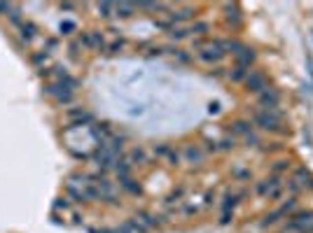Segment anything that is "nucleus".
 <instances>
[{"mask_svg":"<svg viewBox=\"0 0 313 233\" xmlns=\"http://www.w3.org/2000/svg\"><path fill=\"white\" fill-rule=\"evenodd\" d=\"M136 5L134 2H117L115 5V17H122V19H129L136 14Z\"/></svg>","mask_w":313,"mask_h":233,"instance_id":"obj_19","label":"nucleus"},{"mask_svg":"<svg viewBox=\"0 0 313 233\" xmlns=\"http://www.w3.org/2000/svg\"><path fill=\"white\" fill-rule=\"evenodd\" d=\"M124 37H117V40H112V42H110V47H107V52H110V54L112 56H117V54H122V52H124Z\"/></svg>","mask_w":313,"mask_h":233,"instance_id":"obj_26","label":"nucleus"},{"mask_svg":"<svg viewBox=\"0 0 313 233\" xmlns=\"http://www.w3.org/2000/svg\"><path fill=\"white\" fill-rule=\"evenodd\" d=\"M224 12H227V14H224L227 21L234 24L236 28L243 24V14H241V7H239V5H224Z\"/></svg>","mask_w":313,"mask_h":233,"instance_id":"obj_18","label":"nucleus"},{"mask_svg":"<svg viewBox=\"0 0 313 233\" xmlns=\"http://www.w3.org/2000/svg\"><path fill=\"white\" fill-rule=\"evenodd\" d=\"M245 89L252 91V93H257L260 96L264 89H269V80L267 75L262 70H250V75H248V80H245Z\"/></svg>","mask_w":313,"mask_h":233,"instance_id":"obj_5","label":"nucleus"},{"mask_svg":"<svg viewBox=\"0 0 313 233\" xmlns=\"http://www.w3.org/2000/svg\"><path fill=\"white\" fill-rule=\"evenodd\" d=\"M169 17L173 24H178V21H187V19H194L197 17V9L194 7H182V9H171Z\"/></svg>","mask_w":313,"mask_h":233,"instance_id":"obj_16","label":"nucleus"},{"mask_svg":"<svg viewBox=\"0 0 313 233\" xmlns=\"http://www.w3.org/2000/svg\"><path fill=\"white\" fill-rule=\"evenodd\" d=\"M232 175L236 179H250V171H248V168H234Z\"/></svg>","mask_w":313,"mask_h":233,"instance_id":"obj_33","label":"nucleus"},{"mask_svg":"<svg viewBox=\"0 0 313 233\" xmlns=\"http://www.w3.org/2000/svg\"><path fill=\"white\" fill-rule=\"evenodd\" d=\"M169 35H171V40H182V37L189 35V30L187 28H173V30H169Z\"/></svg>","mask_w":313,"mask_h":233,"instance_id":"obj_29","label":"nucleus"},{"mask_svg":"<svg viewBox=\"0 0 313 233\" xmlns=\"http://www.w3.org/2000/svg\"><path fill=\"white\" fill-rule=\"evenodd\" d=\"M136 219H138L147 231L161 229V226H164V217H157V215H152V212H147V210H138V212H136Z\"/></svg>","mask_w":313,"mask_h":233,"instance_id":"obj_8","label":"nucleus"},{"mask_svg":"<svg viewBox=\"0 0 313 233\" xmlns=\"http://www.w3.org/2000/svg\"><path fill=\"white\" fill-rule=\"evenodd\" d=\"M89 233H115V229H105L103 226V229H89Z\"/></svg>","mask_w":313,"mask_h":233,"instance_id":"obj_35","label":"nucleus"},{"mask_svg":"<svg viewBox=\"0 0 313 233\" xmlns=\"http://www.w3.org/2000/svg\"><path fill=\"white\" fill-rule=\"evenodd\" d=\"M234 58H236V65H243V68H248V70H250V65L255 63L257 54H255V49H252V47H245L241 54H236Z\"/></svg>","mask_w":313,"mask_h":233,"instance_id":"obj_14","label":"nucleus"},{"mask_svg":"<svg viewBox=\"0 0 313 233\" xmlns=\"http://www.w3.org/2000/svg\"><path fill=\"white\" fill-rule=\"evenodd\" d=\"M283 187H285L287 191H290V194H292V196H297V194H299V191H302V187H299V184H297L295 179H287V182H283Z\"/></svg>","mask_w":313,"mask_h":233,"instance_id":"obj_30","label":"nucleus"},{"mask_svg":"<svg viewBox=\"0 0 313 233\" xmlns=\"http://www.w3.org/2000/svg\"><path fill=\"white\" fill-rule=\"evenodd\" d=\"M187 30H189V35H208V33H210V24H208V21H197V24H192Z\"/></svg>","mask_w":313,"mask_h":233,"instance_id":"obj_23","label":"nucleus"},{"mask_svg":"<svg viewBox=\"0 0 313 233\" xmlns=\"http://www.w3.org/2000/svg\"><path fill=\"white\" fill-rule=\"evenodd\" d=\"M75 30H77V26H75L72 21H63L61 24V35H72Z\"/></svg>","mask_w":313,"mask_h":233,"instance_id":"obj_31","label":"nucleus"},{"mask_svg":"<svg viewBox=\"0 0 313 233\" xmlns=\"http://www.w3.org/2000/svg\"><path fill=\"white\" fill-rule=\"evenodd\" d=\"M306 63H309V75H311V80H313V58H311V54H306Z\"/></svg>","mask_w":313,"mask_h":233,"instance_id":"obj_37","label":"nucleus"},{"mask_svg":"<svg viewBox=\"0 0 313 233\" xmlns=\"http://www.w3.org/2000/svg\"><path fill=\"white\" fill-rule=\"evenodd\" d=\"M119 187L124 189V191H129V194H134V196H138V194H140V184H138L134 177L119 179Z\"/></svg>","mask_w":313,"mask_h":233,"instance_id":"obj_22","label":"nucleus"},{"mask_svg":"<svg viewBox=\"0 0 313 233\" xmlns=\"http://www.w3.org/2000/svg\"><path fill=\"white\" fill-rule=\"evenodd\" d=\"M70 207V198L63 196V198H56V203H54V210H68Z\"/></svg>","mask_w":313,"mask_h":233,"instance_id":"obj_32","label":"nucleus"},{"mask_svg":"<svg viewBox=\"0 0 313 233\" xmlns=\"http://www.w3.org/2000/svg\"><path fill=\"white\" fill-rule=\"evenodd\" d=\"M257 103H260L262 110H278V105H280V93L276 89H264L260 93Z\"/></svg>","mask_w":313,"mask_h":233,"instance_id":"obj_7","label":"nucleus"},{"mask_svg":"<svg viewBox=\"0 0 313 233\" xmlns=\"http://www.w3.org/2000/svg\"><path fill=\"white\" fill-rule=\"evenodd\" d=\"M252 119H255V124L260 126L262 131H269V133H285L280 110H257V112L252 115Z\"/></svg>","mask_w":313,"mask_h":233,"instance_id":"obj_1","label":"nucleus"},{"mask_svg":"<svg viewBox=\"0 0 313 233\" xmlns=\"http://www.w3.org/2000/svg\"><path fill=\"white\" fill-rule=\"evenodd\" d=\"M19 37H21L26 45H28V42H33V40L37 37V26L33 24V21L24 19V21H21V26H19Z\"/></svg>","mask_w":313,"mask_h":233,"instance_id":"obj_11","label":"nucleus"},{"mask_svg":"<svg viewBox=\"0 0 313 233\" xmlns=\"http://www.w3.org/2000/svg\"><path fill=\"white\" fill-rule=\"evenodd\" d=\"M290 166H292V163H290V161H285V159H280V161H276V163H274V166H271V173H274V175H278V177H280V173L290 171Z\"/></svg>","mask_w":313,"mask_h":233,"instance_id":"obj_28","label":"nucleus"},{"mask_svg":"<svg viewBox=\"0 0 313 233\" xmlns=\"http://www.w3.org/2000/svg\"><path fill=\"white\" fill-rule=\"evenodd\" d=\"M227 131L232 133V138H234V135H250L252 133V124H250V121H243V119H239V121H232Z\"/></svg>","mask_w":313,"mask_h":233,"instance_id":"obj_17","label":"nucleus"},{"mask_svg":"<svg viewBox=\"0 0 313 233\" xmlns=\"http://www.w3.org/2000/svg\"><path fill=\"white\" fill-rule=\"evenodd\" d=\"M56 47H59V40H56V37H45V47H42L45 52H49V54H52Z\"/></svg>","mask_w":313,"mask_h":233,"instance_id":"obj_34","label":"nucleus"},{"mask_svg":"<svg viewBox=\"0 0 313 233\" xmlns=\"http://www.w3.org/2000/svg\"><path fill=\"white\" fill-rule=\"evenodd\" d=\"M234 147H236V140H234V138H222L220 143H213L208 149H210V152H229Z\"/></svg>","mask_w":313,"mask_h":233,"instance_id":"obj_21","label":"nucleus"},{"mask_svg":"<svg viewBox=\"0 0 313 233\" xmlns=\"http://www.w3.org/2000/svg\"><path fill=\"white\" fill-rule=\"evenodd\" d=\"M154 154H157V156H164L171 166H178L180 163V152L173 147V145H157V147H154Z\"/></svg>","mask_w":313,"mask_h":233,"instance_id":"obj_9","label":"nucleus"},{"mask_svg":"<svg viewBox=\"0 0 313 233\" xmlns=\"http://www.w3.org/2000/svg\"><path fill=\"white\" fill-rule=\"evenodd\" d=\"M224 52L220 49V45H217V40H206L204 42V47L201 49H197V58L201 63H208V65H213V63H220L224 58Z\"/></svg>","mask_w":313,"mask_h":233,"instance_id":"obj_2","label":"nucleus"},{"mask_svg":"<svg viewBox=\"0 0 313 233\" xmlns=\"http://www.w3.org/2000/svg\"><path fill=\"white\" fill-rule=\"evenodd\" d=\"M248 75H250V70L248 68H243V65H234L232 70L227 72V77L232 82H245L248 80Z\"/></svg>","mask_w":313,"mask_h":233,"instance_id":"obj_20","label":"nucleus"},{"mask_svg":"<svg viewBox=\"0 0 313 233\" xmlns=\"http://www.w3.org/2000/svg\"><path fill=\"white\" fill-rule=\"evenodd\" d=\"M185 159H187V163H204V159H206V154H204V149L199 147V145H185Z\"/></svg>","mask_w":313,"mask_h":233,"instance_id":"obj_12","label":"nucleus"},{"mask_svg":"<svg viewBox=\"0 0 313 233\" xmlns=\"http://www.w3.org/2000/svg\"><path fill=\"white\" fill-rule=\"evenodd\" d=\"M96 12H99V17L110 19V17H115V5H112V2H99V5H96Z\"/></svg>","mask_w":313,"mask_h":233,"instance_id":"obj_25","label":"nucleus"},{"mask_svg":"<svg viewBox=\"0 0 313 233\" xmlns=\"http://www.w3.org/2000/svg\"><path fill=\"white\" fill-rule=\"evenodd\" d=\"M280 210H283V215H285V217L292 215V212L297 210V196H290V198H287L285 203L280 205Z\"/></svg>","mask_w":313,"mask_h":233,"instance_id":"obj_27","label":"nucleus"},{"mask_svg":"<svg viewBox=\"0 0 313 233\" xmlns=\"http://www.w3.org/2000/svg\"><path fill=\"white\" fill-rule=\"evenodd\" d=\"M129 161H131V166H145V163L150 161V156H147V152H145V147H134L131 152H129Z\"/></svg>","mask_w":313,"mask_h":233,"instance_id":"obj_15","label":"nucleus"},{"mask_svg":"<svg viewBox=\"0 0 313 233\" xmlns=\"http://www.w3.org/2000/svg\"><path fill=\"white\" fill-rule=\"evenodd\" d=\"M66 116H68L70 126H87V124H94V115H91V112H87V110H82V108H70L68 112H66Z\"/></svg>","mask_w":313,"mask_h":233,"instance_id":"obj_6","label":"nucleus"},{"mask_svg":"<svg viewBox=\"0 0 313 233\" xmlns=\"http://www.w3.org/2000/svg\"><path fill=\"white\" fill-rule=\"evenodd\" d=\"M45 91H47V96H52L59 105H70L72 100H75V91L72 89H68L66 84H61V82H49L45 87Z\"/></svg>","mask_w":313,"mask_h":233,"instance_id":"obj_3","label":"nucleus"},{"mask_svg":"<svg viewBox=\"0 0 313 233\" xmlns=\"http://www.w3.org/2000/svg\"><path fill=\"white\" fill-rule=\"evenodd\" d=\"M292 179H295L297 184L302 189H309V191H313V173L306 168V166H299L295 171V175H292Z\"/></svg>","mask_w":313,"mask_h":233,"instance_id":"obj_10","label":"nucleus"},{"mask_svg":"<svg viewBox=\"0 0 313 233\" xmlns=\"http://www.w3.org/2000/svg\"><path fill=\"white\" fill-rule=\"evenodd\" d=\"M283 217H285V215H283V210H280V207H276L274 212H269V215L262 219V229H267V226H274L278 219H283Z\"/></svg>","mask_w":313,"mask_h":233,"instance_id":"obj_24","label":"nucleus"},{"mask_svg":"<svg viewBox=\"0 0 313 233\" xmlns=\"http://www.w3.org/2000/svg\"><path fill=\"white\" fill-rule=\"evenodd\" d=\"M49 61H52V54L45 52V49H40V52H33V54H31V63L37 68V72L49 68Z\"/></svg>","mask_w":313,"mask_h":233,"instance_id":"obj_13","label":"nucleus"},{"mask_svg":"<svg viewBox=\"0 0 313 233\" xmlns=\"http://www.w3.org/2000/svg\"><path fill=\"white\" fill-rule=\"evenodd\" d=\"M283 179L278 177V175H271V177L262 179V182H257V187H255V191H257V196H269V198H278L280 194H283Z\"/></svg>","mask_w":313,"mask_h":233,"instance_id":"obj_4","label":"nucleus"},{"mask_svg":"<svg viewBox=\"0 0 313 233\" xmlns=\"http://www.w3.org/2000/svg\"><path fill=\"white\" fill-rule=\"evenodd\" d=\"M208 110H210V115H217V112H220V103H210Z\"/></svg>","mask_w":313,"mask_h":233,"instance_id":"obj_36","label":"nucleus"}]
</instances>
